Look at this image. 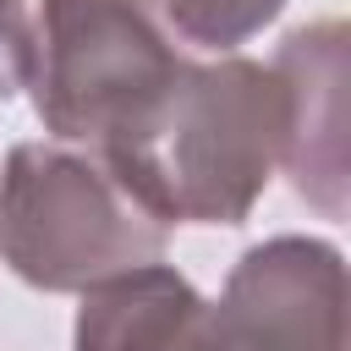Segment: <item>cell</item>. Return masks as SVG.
Here are the masks:
<instances>
[{
    "instance_id": "cell-8",
    "label": "cell",
    "mask_w": 351,
    "mask_h": 351,
    "mask_svg": "<svg viewBox=\"0 0 351 351\" xmlns=\"http://www.w3.org/2000/svg\"><path fill=\"white\" fill-rule=\"evenodd\" d=\"M27 71H33L27 0H0V99H11L16 88H27Z\"/></svg>"
},
{
    "instance_id": "cell-2",
    "label": "cell",
    "mask_w": 351,
    "mask_h": 351,
    "mask_svg": "<svg viewBox=\"0 0 351 351\" xmlns=\"http://www.w3.org/2000/svg\"><path fill=\"white\" fill-rule=\"evenodd\" d=\"M192 71L165 0H44L33 22V110L55 143L132 148Z\"/></svg>"
},
{
    "instance_id": "cell-4",
    "label": "cell",
    "mask_w": 351,
    "mask_h": 351,
    "mask_svg": "<svg viewBox=\"0 0 351 351\" xmlns=\"http://www.w3.org/2000/svg\"><path fill=\"white\" fill-rule=\"evenodd\" d=\"M214 351H346V258L318 236L247 247L214 302Z\"/></svg>"
},
{
    "instance_id": "cell-1",
    "label": "cell",
    "mask_w": 351,
    "mask_h": 351,
    "mask_svg": "<svg viewBox=\"0 0 351 351\" xmlns=\"http://www.w3.org/2000/svg\"><path fill=\"white\" fill-rule=\"evenodd\" d=\"M285 154V88L247 55L208 60L181 77L154 126L99 154L115 181L159 225H241Z\"/></svg>"
},
{
    "instance_id": "cell-5",
    "label": "cell",
    "mask_w": 351,
    "mask_h": 351,
    "mask_svg": "<svg viewBox=\"0 0 351 351\" xmlns=\"http://www.w3.org/2000/svg\"><path fill=\"white\" fill-rule=\"evenodd\" d=\"M346 22H307L285 33L269 71L285 88V154L291 186L324 208L329 219L346 214Z\"/></svg>"
},
{
    "instance_id": "cell-6",
    "label": "cell",
    "mask_w": 351,
    "mask_h": 351,
    "mask_svg": "<svg viewBox=\"0 0 351 351\" xmlns=\"http://www.w3.org/2000/svg\"><path fill=\"white\" fill-rule=\"evenodd\" d=\"M71 351H214V302L170 263L121 269L82 291Z\"/></svg>"
},
{
    "instance_id": "cell-3",
    "label": "cell",
    "mask_w": 351,
    "mask_h": 351,
    "mask_svg": "<svg viewBox=\"0 0 351 351\" xmlns=\"http://www.w3.org/2000/svg\"><path fill=\"white\" fill-rule=\"evenodd\" d=\"M159 225L115 170L71 143H16L0 170V263L33 291H88L121 269L159 263Z\"/></svg>"
},
{
    "instance_id": "cell-7",
    "label": "cell",
    "mask_w": 351,
    "mask_h": 351,
    "mask_svg": "<svg viewBox=\"0 0 351 351\" xmlns=\"http://www.w3.org/2000/svg\"><path fill=\"white\" fill-rule=\"evenodd\" d=\"M285 0H165L170 27L181 33V44L197 49H236L247 44L263 22L280 16Z\"/></svg>"
}]
</instances>
